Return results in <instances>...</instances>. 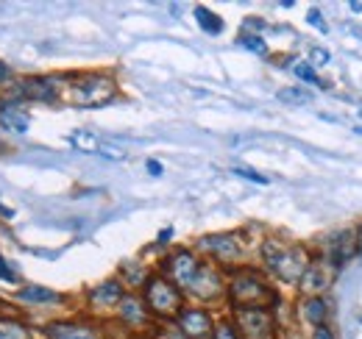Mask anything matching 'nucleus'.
<instances>
[{
    "mask_svg": "<svg viewBox=\"0 0 362 339\" xmlns=\"http://www.w3.org/2000/svg\"><path fill=\"white\" fill-rule=\"evenodd\" d=\"M145 170H148V175H153V178H159V175L165 172V165H162L159 159H148V162H145Z\"/></svg>",
    "mask_w": 362,
    "mask_h": 339,
    "instance_id": "72a5a7b5",
    "label": "nucleus"
},
{
    "mask_svg": "<svg viewBox=\"0 0 362 339\" xmlns=\"http://www.w3.org/2000/svg\"><path fill=\"white\" fill-rule=\"evenodd\" d=\"M215 323L218 317L206 309V306H198V303H187L179 311V317L170 323L181 339H212L215 331Z\"/></svg>",
    "mask_w": 362,
    "mask_h": 339,
    "instance_id": "1a4fd4ad",
    "label": "nucleus"
},
{
    "mask_svg": "<svg viewBox=\"0 0 362 339\" xmlns=\"http://www.w3.org/2000/svg\"><path fill=\"white\" fill-rule=\"evenodd\" d=\"M276 97H279L281 103H287V106H304V103L313 100V95H310L304 86H284V89L276 92Z\"/></svg>",
    "mask_w": 362,
    "mask_h": 339,
    "instance_id": "5701e85b",
    "label": "nucleus"
},
{
    "mask_svg": "<svg viewBox=\"0 0 362 339\" xmlns=\"http://www.w3.org/2000/svg\"><path fill=\"white\" fill-rule=\"evenodd\" d=\"M98 156H103V159H112V162H123L129 153H126L123 148L112 145V142H100V150H98Z\"/></svg>",
    "mask_w": 362,
    "mask_h": 339,
    "instance_id": "cd10ccee",
    "label": "nucleus"
},
{
    "mask_svg": "<svg viewBox=\"0 0 362 339\" xmlns=\"http://www.w3.org/2000/svg\"><path fill=\"white\" fill-rule=\"evenodd\" d=\"M313 339H337V334L329 326H317L315 331H313Z\"/></svg>",
    "mask_w": 362,
    "mask_h": 339,
    "instance_id": "f704fd0d",
    "label": "nucleus"
},
{
    "mask_svg": "<svg viewBox=\"0 0 362 339\" xmlns=\"http://www.w3.org/2000/svg\"><path fill=\"white\" fill-rule=\"evenodd\" d=\"M115 314H117V323L126 331H132L134 337H148V331L153 326V317H151V311H148V306H145L139 292H126L120 306L115 309Z\"/></svg>",
    "mask_w": 362,
    "mask_h": 339,
    "instance_id": "4468645a",
    "label": "nucleus"
},
{
    "mask_svg": "<svg viewBox=\"0 0 362 339\" xmlns=\"http://www.w3.org/2000/svg\"><path fill=\"white\" fill-rule=\"evenodd\" d=\"M14 220H17V209L8 206V203L3 201V195H0V222H14Z\"/></svg>",
    "mask_w": 362,
    "mask_h": 339,
    "instance_id": "2f4dec72",
    "label": "nucleus"
},
{
    "mask_svg": "<svg viewBox=\"0 0 362 339\" xmlns=\"http://www.w3.org/2000/svg\"><path fill=\"white\" fill-rule=\"evenodd\" d=\"M301 317L317 328V326H326V317H329V303L323 300L320 295H313V297H304L301 300Z\"/></svg>",
    "mask_w": 362,
    "mask_h": 339,
    "instance_id": "aec40b11",
    "label": "nucleus"
},
{
    "mask_svg": "<svg viewBox=\"0 0 362 339\" xmlns=\"http://www.w3.org/2000/svg\"><path fill=\"white\" fill-rule=\"evenodd\" d=\"M11 81H14V73H11V67L0 59V92H6V89L11 86Z\"/></svg>",
    "mask_w": 362,
    "mask_h": 339,
    "instance_id": "7c9ffc66",
    "label": "nucleus"
},
{
    "mask_svg": "<svg viewBox=\"0 0 362 339\" xmlns=\"http://www.w3.org/2000/svg\"><path fill=\"white\" fill-rule=\"evenodd\" d=\"M34 114L31 106L11 92H0V133L6 136H25L31 131Z\"/></svg>",
    "mask_w": 362,
    "mask_h": 339,
    "instance_id": "9b49d317",
    "label": "nucleus"
},
{
    "mask_svg": "<svg viewBox=\"0 0 362 339\" xmlns=\"http://www.w3.org/2000/svg\"><path fill=\"white\" fill-rule=\"evenodd\" d=\"M307 23H310V25H315V28H320V31H326V28H329V25L323 23V17H320V11H317V8H310Z\"/></svg>",
    "mask_w": 362,
    "mask_h": 339,
    "instance_id": "473e14b6",
    "label": "nucleus"
},
{
    "mask_svg": "<svg viewBox=\"0 0 362 339\" xmlns=\"http://www.w3.org/2000/svg\"><path fill=\"white\" fill-rule=\"evenodd\" d=\"M310 59H313V61H310L313 67H326V64L332 61V53L323 50V47H313V50H310Z\"/></svg>",
    "mask_w": 362,
    "mask_h": 339,
    "instance_id": "c756f323",
    "label": "nucleus"
},
{
    "mask_svg": "<svg viewBox=\"0 0 362 339\" xmlns=\"http://www.w3.org/2000/svg\"><path fill=\"white\" fill-rule=\"evenodd\" d=\"M126 287L120 278H106V281H98L95 287L87 290L84 295V306L90 311H115L120 306V300L126 297Z\"/></svg>",
    "mask_w": 362,
    "mask_h": 339,
    "instance_id": "2eb2a0df",
    "label": "nucleus"
},
{
    "mask_svg": "<svg viewBox=\"0 0 362 339\" xmlns=\"http://www.w3.org/2000/svg\"><path fill=\"white\" fill-rule=\"evenodd\" d=\"M226 284H228V273L223 267L212 264V261H201L192 284L184 290V295L198 300V303H215L221 297H226Z\"/></svg>",
    "mask_w": 362,
    "mask_h": 339,
    "instance_id": "0eeeda50",
    "label": "nucleus"
},
{
    "mask_svg": "<svg viewBox=\"0 0 362 339\" xmlns=\"http://www.w3.org/2000/svg\"><path fill=\"white\" fill-rule=\"evenodd\" d=\"M226 303L228 311H234V309H273L279 303V292L273 290V284L262 270L240 264V267L228 270Z\"/></svg>",
    "mask_w": 362,
    "mask_h": 339,
    "instance_id": "f257e3e1",
    "label": "nucleus"
},
{
    "mask_svg": "<svg viewBox=\"0 0 362 339\" xmlns=\"http://www.w3.org/2000/svg\"><path fill=\"white\" fill-rule=\"evenodd\" d=\"M139 295L145 300L151 317L162 320V323H173L179 317L181 309L187 306V295L181 292L173 281H168L162 273H151L148 281L142 284Z\"/></svg>",
    "mask_w": 362,
    "mask_h": 339,
    "instance_id": "20e7f679",
    "label": "nucleus"
},
{
    "mask_svg": "<svg viewBox=\"0 0 362 339\" xmlns=\"http://www.w3.org/2000/svg\"><path fill=\"white\" fill-rule=\"evenodd\" d=\"M231 172L240 175V178H245V181H254V184H268V178H265L262 172H257V170H251V167H234Z\"/></svg>",
    "mask_w": 362,
    "mask_h": 339,
    "instance_id": "c85d7f7f",
    "label": "nucleus"
},
{
    "mask_svg": "<svg viewBox=\"0 0 362 339\" xmlns=\"http://www.w3.org/2000/svg\"><path fill=\"white\" fill-rule=\"evenodd\" d=\"M70 84V73H37V76H14L11 86L6 92H11L14 97L31 103H45L53 106L59 100H64V92Z\"/></svg>",
    "mask_w": 362,
    "mask_h": 339,
    "instance_id": "39448f33",
    "label": "nucleus"
},
{
    "mask_svg": "<svg viewBox=\"0 0 362 339\" xmlns=\"http://www.w3.org/2000/svg\"><path fill=\"white\" fill-rule=\"evenodd\" d=\"M11 303L20 311H37V309H59L67 303V295L59 290H50L45 284H20L17 290H11Z\"/></svg>",
    "mask_w": 362,
    "mask_h": 339,
    "instance_id": "f8f14e48",
    "label": "nucleus"
},
{
    "mask_svg": "<svg viewBox=\"0 0 362 339\" xmlns=\"http://www.w3.org/2000/svg\"><path fill=\"white\" fill-rule=\"evenodd\" d=\"M148 275H151V273H148L136 258H129V261L120 264V281H123V287H126L129 292H139L142 284L148 281Z\"/></svg>",
    "mask_w": 362,
    "mask_h": 339,
    "instance_id": "6ab92c4d",
    "label": "nucleus"
},
{
    "mask_svg": "<svg viewBox=\"0 0 362 339\" xmlns=\"http://www.w3.org/2000/svg\"><path fill=\"white\" fill-rule=\"evenodd\" d=\"M0 284H6V287H11V290H17L23 281H20V273L14 270V264L6 258V254L0 251Z\"/></svg>",
    "mask_w": 362,
    "mask_h": 339,
    "instance_id": "b1692460",
    "label": "nucleus"
},
{
    "mask_svg": "<svg viewBox=\"0 0 362 339\" xmlns=\"http://www.w3.org/2000/svg\"><path fill=\"white\" fill-rule=\"evenodd\" d=\"M293 73H296V78H298V81H307V84L326 86V81H320V78H317L315 67H313L310 61H298V64H293Z\"/></svg>",
    "mask_w": 362,
    "mask_h": 339,
    "instance_id": "bb28decb",
    "label": "nucleus"
},
{
    "mask_svg": "<svg viewBox=\"0 0 362 339\" xmlns=\"http://www.w3.org/2000/svg\"><path fill=\"white\" fill-rule=\"evenodd\" d=\"M243 339H276L273 309H234L228 314Z\"/></svg>",
    "mask_w": 362,
    "mask_h": 339,
    "instance_id": "9d476101",
    "label": "nucleus"
},
{
    "mask_svg": "<svg viewBox=\"0 0 362 339\" xmlns=\"http://www.w3.org/2000/svg\"><path fill=\"white\" fill-rule=\"evenodd\" d=\"M357 254V234L354 231H343L337 237H332V245H329V258L334 267H343L349 258H354Z\"/></svg>",
    "mask_w": 362,
    "mask_h": 339,
    "instance_id": "a211bd4d",
    "label": "nucleus"
},
{
    "mask_svg": "<svg viewBox=\"0 0 362 339\" xmlns=\"http://www.w3.org/2000/svg\"><path fill=\"white\" fill-rule=\"evenodd\" d=\"M67 142H70V145H73L78 153H98V150H100V139H98V133H92V131H84V128H78V131H70Z\"/></svg>",
    "mask_w": 362,
    "mask_h": 339,
    "instance_id": "4be33fe9",
    "label": "nucleus"
},
{
    "mask_svg": "<svg viewBox=\"0 0 362 339\" xmlns=\"http://www.w3.org/2000/svg\"><path fill=\"white\" fill-rule=\"evenodd\" d=\"M42 339H103L100 328L92 320H78V317H53L37 326Z\"/></svg>",
    "mask_w": 362,
    "mask_h": 339,
    "instance_id": "ddd939ff",
    "label": "nucleus"
},
{
    "mask_svg": "<svg viewBox=\"0 0 362 339\" xmlns=\"http://www.w3.org/2000/svg\"><path fill=\"white\" fill-rule=\"evenodd\" d=\"M360 320H362V317H360Z\"/></svg>",
    "mask_w": 362,
    "mask_h": 339,
    "instance_id": "79ce46f5",
    "label": "nucleus"
},
{
    "mask_svg": "<svg viewBox=\"0 0 362 339\" xmlns=\"http://www.w3.org/2000/svg\"><path fill=\"white\" fill-rule=\"evenodd\" d=\"M237 44L251 50V53H257V56H268V42L262 40V34H240Z\"/></svg>",
    "mask_w": 362,
    "mask_h": 339,
    "instance_id": "393cba45",
    "label": "nucleus"
},
{
    "mask_svg": "<svg viewBox=\"0 0 362 339\" xmlns=\"http://www.w3.org/2000/svg\"><path fill=\"white\" fill-rule=\"evenodd\" d=\"M329 284H332V267H329V261H317V258L310 261L307 273H304L301 281H298V287H301L304 297H313V295L326 292Z\"/></svg>",
    "mask_w": 362,
    "mask_h": 339,
    "instance_id": "dca6fc26",
    "label": "nucleus"
},
{
    "mask_svg": "<svg viewBox=\"0 0 362 339\" xmlns=\"http://www.w3.org/2000/svg\"><path fill=\"white\" fill-rule=\"evenodd\" d=\"M360 117H362V106H360Z\"/></svg>",
    "mask_w": 362,
    "mask_h": 339,
    "instance_id": "a19ab883",
    "label": "nucleus"
},
{
    "mask_svg": "<svg viewBox=\"0 0 362 339\" xmlns=\"http://www.w3.org/2000/svg\"><path fill=\"white\" fill-rule=\"evenodd\" d=\"M259 258L265 264V270L273 278H279L281 284H298L301 275L307 273L313 256L307 254V248L296 245V242H284L279 237H265L259 245Z\"/></svg>",
    "mask_w": 362,
    "mask_h": 339,
    "instance_id": "f03ea898",
    "label": "nucleus"
},
{
    "mask_svg": "<svg viewBox=\"0 0 362 339\" xmlns=\"http://www.w3.org/2000/svg\"><path fill=\"white\" fill-rule=\"evenodd\" d=\"M132 339H151V337H132Z\"/></svg>",
    "mask_w": 362,
    "mask_h": 339,
    "instance_id": "58836bf2",
    "label": "nucleus"
},
{
    "mask_svg": "<svg viewBox=\"0 0 362 339\" xmlns=\"http://www.w3.org/2000/svg\"><path fill=\"white\" fill-rule=\"evenodd\" d=\"M195 23L201 25V31L204 34H209V37H218V34H223V28H226V23L212 11V8H206V6H195Z\"/></svg>",
    "mask_w": 362,
    "mask_h": 339,
    "instance_id": "412c9836",
    "label": "nucleus"
},
{
    "mask_svg": "<svg viewBox=\"0 0 362 339\" xmlns=\"http://www.w3.org/2000/svg\"><path fill=\"white\" fill-rule=\"evenodd\" d=\"M201 256L195 248H173L170 254L162 256V261H159V270L156 273H162L168 281H173L176 287H179L181 292L192 284V278H195V273H198V267H201Z\"/></svg>",
    "mask_w": 362,
    "mask_h": 339,
    "instance_id": "6e6552de",
    "label": "nucleus"
},
{
    "mask_svg": "<svg viewBox=\"0 0 362 339\" xmlns=\"http://www.w3.org/2000/svg\"><path fill=\"white\" fill-rule=\"evenodd\" d=\"M0 153H3V142H0Z\"/></svg>",
    "mask_w": 362,
    "mask_h": 339,
    "instance_id": "ea45409f",
    "label": "nucleus"
},
{
    "mask_svg": "<svg viewBox=\"0 0 362 339\" xmlns=\"http://www.w3.org/2000/svg\"><path fill=\"white\" fill-rule=\"evenodd\" d=\"M349 8H351V11H362V3L360 0H351V3H349Z\"/></svg>",
    "mask_w": 362,
    "mask_h": 339,
    "instance_id": "e433bc0d",
    "label": "nucleus"
},
{
    "mask_svg": "<svg viewBox=\"0 0 362 339\" xmlns=\"http://www.w3.org/2000/svg\"><path fill=\"white\" fill-rule=\"evenodd\" d=\"M0 339H40V331L25 317H17V306H11L0 311Z\"/></svg>",
    "mask_w": 362,
    "mask_h": 339,
    "instance_id": "f3484780",
    "label": "nucleus"
},
{
    "mask_svg": "<svg viewBox=\"0 0 362 339\" xmlns=\"http://www.w3.org/2000/svg\"><path fill=\"white\" fill-rule=\"evenodd\" d=\"M170 239H173V228H162V231H159V237H156V245L162 248V245H168Z\"/></svg>",
    "mask_w": 362,
    "mask_h": 339,
    "instance_id": "c9c22d12",
    "label": "nucleus"
},
{
    "mask_svg": "<svg viewBox=\"0 0 362 339\" xmlns=\"http://www.w3.org/2000/svg\"><path fill=\"white\" fill-rule=\"evenodd\" d=\"M212 339H243V337H240V331H237V326H234L231 317H218Z\"/></svg>",
    "mask_w": 362,
    "mask_h": 339,
    "instance_id": "a878e982",
    "label": "nucleus"
},
{
    "mask_svg": "<svg viewBox=\"0 0 362 339\" xmlns=\"http://www.w3.org/2000/svg\"><path fill=\"white\" fill-rule=\"evenodd\" d=\"M357 254L362 256V228L357 231Z\"/></svg>",
    "mask_w": 362,
    "mask_h": 339,
    "instance_id": "4c0bfd02",
    "label": "nucleus"
},
{
    "mask_svg": "<svg viewBox=\"0 0 362 339\" xmlns=\"http://www.w3.org/2000/svg\"><path fill=\"white\" fill-rule=\"evenodd\" d=\"M195 251L201 258L223 267V270H234L240 267V258H243V242L237 234H204L198 242H195Z\"/></svg>",
    "mask_w": 362,
    "mask_h": 339,
    "instance_id": "423d86ee",
    "label": "nucleus"
},
{
    "mask_svg": "<svg viewBox=\"0 0 362 339\" xmlns=\"http://www.w3.org/2000/svg\"><path fill=\"white\" fill-rule=\"evenodd\" d=\"M117 95H120V84L112 73L90 70V73H70L64 100L76 109H100V106H109Z\"/></svg>",
    "mask_w": 362,
    "mask_h": 339,
    "instance_id": "7ed1b4c3",
    "label": "nucleus"
}]
</instances>
